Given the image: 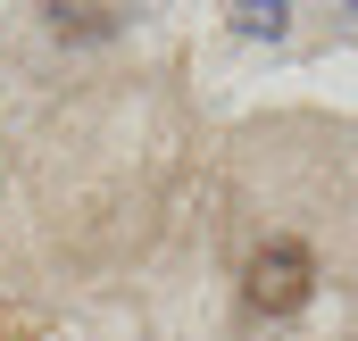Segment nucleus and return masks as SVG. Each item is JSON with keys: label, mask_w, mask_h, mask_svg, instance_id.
I'll return each instance as SVG.
<instances>
[{"label": "nucleus", "mask_w": 358, "mask_h": 341, "mask_svg": "<svg viewBox=\"0 0 358 341\" xmlns=\"http://www.w3.org/2000/svg\"><path fill=\"white\" fill-rule=\"evenodd\" d=\"M242 17V34H283V8H234Z\"/></svg>", "instance_id": "3"}, {"label": "nucleus", "mask_w": 358, "mask_h": 341, "mask_svg": "<svg viewBox=\"0 0 358 341\" xmlns=\"http://www.w3.org/2000/svg\"><path fill=\"white\" fill-rule=\"evenodd\" d=\"M308 291H317V258H308L300 233H275V242L250 250V266H242V300H250L259 317H292V308H308Z\"/></svg>", "instance_id": "1"}, {"label": "nucleus", "mask_w": 358, "mask_h": 341, "mask_svg": "<svg viewBox=\"0 0 358 341\" xmlns=\"http://www.w3.org/2000/svg\"><path fill=\"white\" fill-rule=\"evenodd\" d=\"M42 17H50V34H117L125 8H67V0H59V8H42Z\"/></svg>", "instance_id": "2"}]
</instances>
